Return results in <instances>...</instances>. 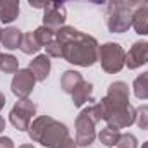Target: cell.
<instances>
[{"instance_id": "obj_22", "label": "cell", "mask_w": 148, "mask_h": 148, "mask_svg": "<svg viewBox=\"0 0 148 148\" xmlns=\"http://www.w3.org/2000/svg\"><path fill=\"white\" fill-rule=\"evenodd\" d=\"M117 148H138V140L134 134H129V133H124L121 134L119 141H117Z\"/></svg>"}, {"instance_id": "obj_23", "label": "cell", "mask_w": 148, "mask_h": 148, "mask_svg": "<svg viewBox=\"0 0 148 148\" xmlns=\"http://www.w3.org/2000/svg\"><path fill=\"white\" fill-rule=\"evenodd\" d=\"M136 124L141 129H148V105H141L136 109Z\"/></svg>"}, {"instance_id": "obj_34", "label": "cell", "mask_w": 148, "mask_h": 148, "mask_svg": "<svg viewBox=\"0 0 148 148\" xmlns=\"http://www.w3.org/2000/svg\"><path fill=\"white\" fill-rule=\"evenodd\" d=\"M141 148H148V141H145V143H143V147Z\"/></svg>"}, {"instance_id": "obj_14", "label": "cell", "mask_w": 148, "mask_h": 148, "mask_svg": "<svg viewBox=\"0 0 148 148\" xmlns=\"http://www.w3.org/2000/svg\"><path fill=\"white\" fill-rule=\"evenodd\" d=\"M19 17V0H0V21L9 24Z\"/></svg>"}, {"instance_id": "obj_12", "label": "cell", "mask_w": 148, "mask_h": 148, "mask_svg": "<svg viewBox=\"0 0 148 148\" xmlns=\"http://www.w3.org/2000/svg\"><path fill=\"white\" fill-rule=\"evenodd\" d=\"M71 97H73L74 107H83L84 103L93 102V84H91V83L83 81V83L74 90L73 93H71Z\"/></svg>"}, {"instance_id": "obj_32", "label": "cell", "mask_w": 148, "mask_h": 148, "mask_svg": "<svg viewBox=\"0 0 148 148\" xmlns=\"http://www.w3.org/2000/svg\"><path fill=\"white\" fill-rule=\"evenodd\" d=\"M50 3H60V5H62V3H64V0H50Z\"/></svg>"}, {"instance_id": "obj_1", "label": "cell", "mask_w": 148, "mask_h": 148, "mask_svg": "<svg viewBox=\"0 0 148 148\" xmlns=\"http://www.w3.org/2000/svg\"><path fill=\"white\" fill-rule=\"evenodd\" d=\"M95 105L100 117L110 127L124 129L136 122V109L129 103V86L124 81L112 83L109 86L107 97Z\"/></svg>"}, {"instance_id": "obj_5", "label": "cell", "mask_w": 148, "mask_h": 148, "mask_svg": "<svg viewBox=\"0 0 148 148\" xmlns=\"http://www.w3.org/2000/svg\"><path fill=\"white\" fill-rule=\"evenodd\" d=\"M98 62L107 74L119 73L126 66V50L119 43H103L98 47Z\"/></svg>"}, {"instance_id": "obj_6", "label": "cell", "mask_w": 148, "mask_h": 148, "mask_svg": "<svg viewBox=\"0 0 148 148\" xmlns=\"http://www.w3.org/2000/svg\"><path fill=\"white\" fill-rule=\"evenodd\" d=\"M35 114H36V105L29 98H19L9 114V121L17 131H28Z\"/></svg>"}, {"instance_id": "obj_8", "label": "cell", "mask_w": 148, "mask_h": 148, "mask_svg": "<svg viewBox=\"0 0 148 148\" xmlns=\"http://www.w3.org/2000/svg\"><path fill=\"white\" fill-rule=\"evenodd\" d=\"M35 83H36V77L29 69H19L12 77L10 88L17 98H28L35 90Z\"/></svg>"}, {"instance_id": "obj_30", "label": "cell", "mask_w": 148, "mask_h": 148, "mask_svg": "<svg viewBox=\"0 0 148 148\" xmlns=\"http://www.w3.org/2000/svg\"><path fill=\"white\" fill-rule=\"evenodd\" d=\"M3 105H5V97H3V93L0 91V110L3 109Z\"/></svg>"}, {"instance_id": "obj_37", "label": "cell", "mask_w": 148, "mask_h": 148, "mask_svg": "<svg viewBox=\"0 0 148 148\" xmlns=\"http://www.w3.org/2000/svg\"><path fill=\"white\" fill-rule=\"evenodd\" d=\"M0 57H2V53H0Z\"/></svg>"}, {"instance_id": "obj_16", "label": "cell", "mask_w": 148, "mask_h": 148, "mask_svg": "<svg viewBox=\"0 0 148 148\" xmlns=\"http://www.w3.org/2000/svg\"><path fill=\"white\" fill-rule=\"evenodd\" d=\"M83 81H84L83 76L77 73V71H66V73L62 74V77H60V88H62L66 93L71 95Z\"/></svg>"}, {"instance_id": "obj_33", "label": "cell", "mask_w": 148, "mask_h": 148, "mask_svg": "<svg viewBox=\"0 0 148 148\" xmlns=\"http://www.w3.org/2000/svg\"><path fill=\"white\" fill-rule=\"evenodd\" d=\"M19 148H35V147H33V145H21Z\"/></svg>"}, {"instance_id": "obj_31", "label": "cell", "mask_w": 148, "mask_h": 148, "mask_svg": "<svg viewBox=\"0 0 148 148\" xmlns=\"http://www.w3.org/2000/svg\"><path fill=\"white\" fill-rule=\"evenodd\" d=\"M3 129H5V119H3V117L0 115V133H2Z\"/></svg>"}, {"instance_id": "obj_18", "label": "cell", "mask_w": 148, "mask_h": 148, "mask_svg": "<svg viewBox=\"0 0 148 148\" xmlns=\"http://www.w3.org/2000/svg\"><path fill=\"white\" fill-rule=\"evenodd\" d=\"M133 91L134 97L140 100H148V73L140 74L134 83H133Z\"/></svg>"}, {"instance_id": "obj_13", "label": "cell", "mask_w": 148, "mask_h": 148, "mask_svg": "<svg viewBox=\"0 0 148 148\" xmlns=\"http://www.w3.org/2000/svg\"><path fill=\"white\" fill-rule=\"evenodd\" d=\"M23 31H19L17 28H5L0 33V43L7 48V50H16L21 47V40H23Z\"/></svg>"}, {"instance_id": "obj_2", "label": "cell", "mask_w": 148, "mask_h": 148, "mask_svg": "<svg viewBox=\"0 0 148 148\" xmlns=\"http://www.w3.org/2000/svg\"><path fill=\"white\" fill-rule=\"evenodd\" d=\"M55 40L62 45V57L69 64L91 67L98 60V41L86 33L74 29L73 26H62L55 31Z\"/></svg>"}, {"instance_id": "obj_27", "label": "cell", "mask_w": 148, "mask_h": 148, "mask_svg": "<svg viewBox=\"0 0 148 148\" xmlns=\"http://www.w3.org/2000/svg\"><path fill=\"white\" fill-rule=\"evenodd\" d=\"M77 145H76V140L74 138H71V136H67L62 143H60V147L59 148H76Z\"/></svg>"}, {"instance_id": "obj_24", "label": "cell", "mask_w": 148, "mask_h": 148, "mask_svg": "<svg viewBox=\"0 0 148 148\" xmlns=\"http://www.w3.org/2000/svg\"><path fill=\"white\" fill-rule=\"evenodd\" d=\"M143 5V0H110L109 7H126V9H138Z\"/></svg>"}, {"instance_id": "obj_7", "label": "cell", "mask_w": 148, "mask_h": 148, "mask_svg": "<svg viewBox=\"0 0 148 148\" xmlns=\"http://www.w3.org/2000/svg\"><path fill=\"white\" fill-rule=\"evenodd\" d=\"M133 9L109 7L107 9V26L110 33H126L133 26Z\"/></svg>"}, {"instance_id": "obj_28", "label": "cell", "mask_w": 148, "mask_h": 148, "mask_svg": "<svg viewBox=\"0 0 148 148\" xmlns=\"http://www.w3.org/2000/svg\"><path fill=\"white\" fill-rule=\"evenodd\" d=\"M0 148H14V143L7 136H0Z\"/></svg>"}, {"instance_id": "obj_21", "label": "cell", "mask_w": 148, "mask_h": 148, "mask_svg": "<svg viewBox=\"0 0 148 148\" xmlns=\"http://www.w3.org/2000/svg\"><path fill=\"white\" fill-rule=\"evenodd\" d=\"M33 33H35L38 43H40L41 47H47L50 41L55 40V31L50 29V28H47V26H40V28H36V29L33 31Z\"/></svg>"}, {"instance_id": "obj_17", "label": "cell", "mask_w": 148, "mask_h": 148, "mask_svg": "<svg viewBox=\"0 0 148 148\" xmlns=\"http://www.w3.org/2000/svg\"><path fill=\"white\" fill-rule=\"evenodd\" d=\"M21 52L23 53H26V55H33V53H36L38 50L41 48V45L38 43L36 36H35V33L33 31H29V33H24L23 35V40H21Z\"/></svg>"}, {"instance_id": "obj_3", "label": "cell", "mask_w": 148, "mask_h": 148, "mask_svg": "<svg viewBox=\"0 0 148 148\" xmlns=\"http://www.w3.org/2000/svg\"><path fill=\"white\" fill-rule=\"evenodd\" d=\"M28 134L35 143H41L47 148H59L69 136V129L66 124L52 119L50 115H40L31 122Z\"/></svg>"}, {"instance_id": "obj_20", "label": "cell", "mask_w": 148, "mask_h": 148, "mask_svg": "<svg viewBox=\"0 0 148 148\" xmlns=\"http://www.w3.org/2000/svg\"><path fill=\"white\" fill-rule=\"evenodd\" d=\"M0 71L5 74H16L19 71V64L17 59L10 53H2L0 57Z\"/></svg>"}, {"instance_id": "obj_36", "label": "cell", "mask_w": 148, "mask_h": 148, "mask_svg": "<svg viewBox=\"0 0 148 148\" xmlns=\"http://www.w3.org/2000/svg\"><path fill=\"white\" fill-rule=\"evenodd\" d=\"M0 33H2V29H0Z\"/></svg>"}, {"instance_id": "obj_15", "label": "cell", "mask_w": 148, "mask_h": 148, "mask_svg": "<svg viewBox=\"0 0 148 148\" xmlns=\"http://www.w3.org/2000/svg\"><path fill=\"white\" fill-rule=\"evenodd\" d=\"M133 28L138 35H148V7L140 5L133 12Z\"/></svg>"}, {"instance_id": "obj_26", "label": "cell", "mask_w": 148, "mask_h": 148, "mask_svg": "<svg viewBox=\"0 0 148 148\" xmlns=\"http://www.w3.org/2000/svg\"><path fill=\"white\" fill-rule=\"evenodd\" d=\"M28 2H29V5L35 7V9H45V7L50 3V0H28Z\"/></svg>"}, {"instance_id": "obj_11", "label": "cell", "mask_w": 148, "mask_h": 148, "mask_svg": "<svg viewBox=\"0 0 148 148\" xmlns=\"http://www.w3.org/2000/svg\"><path fill=\"white\" fill-rule=\"evenodd\" d=\"M50 59H48V55L45 53V55H36L31 62H29V71L35 74V77H36V81H45L47 77H48V74H50Z\"/></svg>"}, {"instance_id": "obj_4", "label": "cell", "mask_w": 148, "mask_h": 148, "mask_svg": "<svg viewBox=\"0 0 148 148\" xmlns=\"http://www.w3.org/2000/svg\"><path fill=\"white\" fill-rule=\"evenodd\" d=\"M100 121H102V117L95 105L86 107L79 112V115L76 117V145H79V147L91 145L97 138L95 126Z\"/></svg>"}, {"instance_id": "obj_10", "label": "cell", "mask_w": 148, "mask_h": 148, "mask_svg": "<svg viewBox=\"0 0 148 148\" xmlns=\"http://www.w3.org/2000/svg\"><path fill=\"white\" fill-rule=\"evenodd\" d=\"M148 62V41H136L126 53V66L129 69H138Z\"/></svg>"}, {"instance_id": "obj_9", "label": "cell", "mask_w": 148, "mask_h": 148, "mask_svg": "<svg viewBox=\"0 0 148 148\" xmlns=\"http://www.w3.org/2000/svg\"><path fill=\"white\" fill-rule=\"evenodd\" d=\"M66 17H67V12L64 9V5L60 3H48L43 10V26L53 29V31H59L64 23H66Z\"/></svg>"}, {"instance_id": "obj_35", "label": "cell", "mask_w": 148, "mask_h": 148, "mask_svg": "<svg viewBox=\"0 0 148 148\" xmlns=\"http://www.w3.org/2000/svg\"><path fill=\"white\" fill-rule=\"evenodd\" d=\"M143 5H147L148 7V0H143Z\"/></svg>"}, {"instance_id": "obj_29", "label": "cell", "mask_w": 148, "mask_h": 148, "mask_svg": "<svg viewBox=\"0 0 148 148\" xmlns=\"http://www.w3.org/2000/svg\"><path fill=\"white\" fill-rule=\"evenodd\" d=\"M64 2H67V0H64ZM76 2H90V3H97V5H103L107 0H76Z\"/></svg>"}, {"instance_id": "obj_25", "label": "cell", "mask_w": 148, "mask_h": 148, "mask_svg": "<svg viewBox=\"0 0 148 148\" xmlns=\"http://www.w3.org/2000/svg\"><path fill=\"white\" fill-rule=\"evenodd\" d=\"M45 48H47V55L48 57H62V45L57 40L50 41Z\"/></svg>"}, {"instance_id": "obj_19", "label": "cell", "mask_w": 148, "mask_h": 148, "mask_svg": "<svg viewBox=\"0 0 148 148\" xmlns=\"http://www.w3.org/2000/svg\"><path fill=\"white\" fill-rule=\"evenodd\" d=\"M119 138H121L119 129L110 127V126H107L105 129H102V131L98 133V140H100V143H103L105 147H115L117 141H119Z\"/></svg>"}]
</instances>
